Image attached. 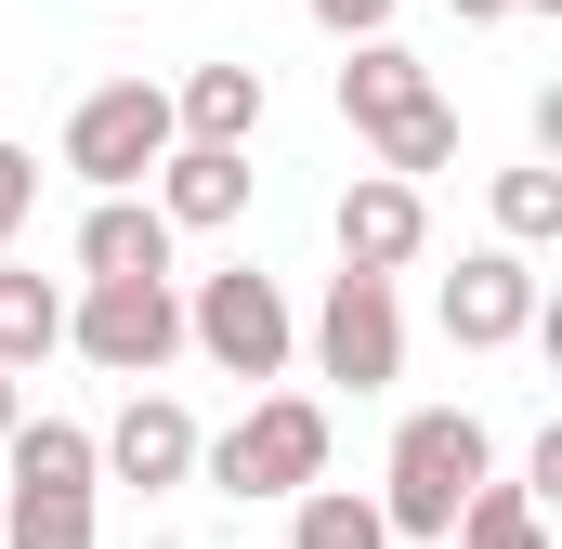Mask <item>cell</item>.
Wrapping results in <instances>:
<instances>
[{"instance_id":"cb8c5ba5","label":"cell","mask_w":562,"mask_h":549,"mask_svg":"<svg viewBox=\"0 0 562 549\" xmlns=\"http://www.w3.org/2000/svg\"><path fill=\"white\" fill-rule=\"evenodd\" d=\"M13 418H26V380H0V445H13Z\"/></svg>"},{"instance_id":"277c9868","label":"cell","mask_w":562,"mask_h":549,"mask_svg":"<svg viewBox=\"0 0 562 549\" xmlns=\"http://www.w3.org/2000/svg\"><path fill=\"white\" fill-rule=\"evenodd\" d=\"M157 157H170V79H92L66 105V170L92 197H144Z\"/></svg>"},{"instance_id":"d4e9b609","label":"cell","mask_w":562,"mask_h":549,"mask_svg":"<svg viewBox=\"0 0 562 549\" xmlns=\"http://www.w3.org/2000/svg\"><path fill=\"white\" fill-rule=\"evenodd\" d=\"M510 13H562V0H510Z\"/></svg>"},{"instance_id":"ffe728a7","label":"cell","mask_w":562,"mask_h":549,"mask_svg":"<svg viewBox=\"0 0 562 549\" xmlns=\"http://www.w3.org/2000/svg\"><path fill=\"white\" fill-rule=\"evenodd\" d=\"M367 157H380V170H393V183H431V170H445V157H458V105H445V92H431L419 119H406V132H380V144H367Z\"/></svg>"},{"instance_id":"7402d4cb","label":"cell","mask_w":562,"mask_h":549,"mask_svg":"<svg viewBox=\"0 0 562 549\" xmlns=\"http://www.w3.org/2000/svg\"><path fill=\"white\" fill-rule=\"evenodd\" d=\"M301 13H314L340 53H353V40H393V0H301Z\"/></svg>"},{"instance_id":"7c38bea8","label":"cell","mask_w":562,"mask_h":549,"mask_svg":"<svg viewBox=\"0 0 562 549\" xmlns=\"http://www.w3.org/2000/svg\"><path fill=\"white\" fill-rule=\"evenodd\" d=\"M170 223L144 210V197H92L79 210V288H144V274H170Z\"/></svg>"},{"instance_id":"8fae6325","label":"cell","mask_w":562,"mask_h":549,"mask_svg":"<svg viewBox=\"0 0 562 549\" xmlns=\"http://www.w3.org/2000/svg\"><path fill=\"white\" fill-rule=\"evenodd\" d=\"M262 119H276L262 66H183V79H170V144H223V157H249Z\"/></svg>"},{"instance_id":"30bf717a","label":"cell","mask_w":562,"mask_h":549,"mask_svg":"<svg viewBox=\"0 0 562 549\" xmlns=\"http://www.w3.org/2000/svg\"><path fill=\"white\" fill-rule=\"evenodd\" d=\"M249 183H262L249 157H223V144H170V157H157V183H144V210H157L170 236H223V223L249 210Z\"/></svg>"},{"instance_id":"ac0fdd59","label":"cell","mask_w":562,"mask_h":549,"mask_svg":"<svg viewBox=\"0 0 562 549\" xmlns=\"http://www.w3.org/2000/svg\"><path fill=\"white\" fill-rule=\"evenodd\" d=\"M445 549H550V511L524 484H471V511L445 524Z\"/></svg>"},{"instance_id":"7a4b0ae2","label":"cell","mask_w":562,"mask_h":549,"mask_svg":"<svg viewBox=\"0 0 562 549\" xmlns=\"http://www.w3.org/2000/svg\"><path fill=\"white\" fill-rule=\"evenodd\" d=\"M196 471H210L236 511L301 497V484H327V406H314V393H249L236 432H210V445H196Z\"/></svg>"},{"instance_id":"6da1fadb","label":"cell","mask_w":562,"mask_h":549,"mask_svg":"<svg viewBox=\"0 0 562 549\" xmlns=\"http://www.w3.org/2000/svg\"><path fill=\"white\" fill-rule=\"evenodd\" d=\"M471 484H497V432L471 406H419L393 432V471H380V537H431L445 549V524L471 511Z\"/></svg>"},{"instance_id":"5bb4252c","label":"cell","mask_w":562,"mask_h":549,"mask_svg":"<svg viewBox=\"0 0 562 549\" xmlns=\"http://www.w3.org/2000/svg\"><path fill=\"white\" fill-rule=\"evenodd\" d=\"M0 471H13V484H53V497H105V471H92V432H79V418H13Z\"/></svg>"},{"instance_id":"e0dca14e","label":"cell","mask_w":562,"mask_h":549,"mask_svg":"<svg viewBox=\"0 0 562 549\" xmlns=\"http://www.w3.org/2000/svg\"><path fill=\"white\" fill-rule=\"evenodd\" d=\"M288 549H393V537H380V497L367 484H301L288 497Z\"/></svg>"},{"instance_id":"ba28073f","label":"cell","mask_w":562,"mask_h":549,"mask_svg":"<svg viewBox=\"0 0 562 549\" xmlns=\"http://www.w3.org/2000/svg\"><path fill=\"white\" fill-rule=\"evenodd\" d=\"M196 445H210V432H196L183 393H132V406L92 432V471L132 484V497H170V484H196Z\"/></svg>"},{"instance_id":"3957f363","label":"cell","mask_w":562,"mask_h":549,"mask_svg":"<svg viewBox=\"0 0 562 549\" xmlns=\"http://www.w3.org/2000/svg\"><path fill=\"white\" fill-rule=\"evenodd\" d=\"M183 354H210L223 380H288V354H301V314H288V288L262 262H223L183 288Z\"/></svg>"},{"instance_id":"5b68a950","label":"cell","mask_w":562,"mask_h":549,"mask_svg":"<svg viewBox=\"0 0 562 549\" xmlns=\"http://www.w3.org/2000/svg\"><path fill=\"white\" fill-rule=\"evenodd\" d=\"M66 354L105 367V380H132V393H157L170 354H183V288H170V274H144V288H79V301H66Z\"/></svg>"},{"instance_id":"2e32d148","label":"cell","mask_w":562,"mask_h":549,"mask_svg":"<svg viewBox=\"0 0 562 549\" xmlns=\"http://www.w3.org/2000/svg\"><path fill=\"white\" fill-rule=\"evenodd\" d=\"M0 549H105L92 497H53V484H0Z\"/></svg>"},{"instance_id":"603a6c76","label":"cell","mask_w":562,"mask_h":549,"mask_svg":"<svg viewBox=\"0 0 562 549\" xmlns=\"http://www.w3.org/2000/svg\"><path fill=\"white\" fill-rule=\"evenodd\" d=\"M445 13H458V26H510V0H445Z\"/></svg>"},{"instance_id":"8992f818","label":"cell","mask_w":562,"mask_h":549,"mask_svg":"<svg viewBox=\"0 0 562 549\" xmlns=\"http://www.w3.org/2000/svg\"><path fill=\"white\" fill-rule=\"evenodd\" d=\"M314 380H340V393H393L406 380V301L380 274H327V301H314Z\"/></svg>"},{"instance_id":"9a60e30c","label":"cell","mask_w":562,"mask_h":549,"mask_svg":"<svg viewBox=\"0 0 562 549\" xmlns=\"http://www.w3.org/2000/svg\"><path fill=\"white\" fill-rule=\"evenodd\" d=\"M40 354H66V288L0 262V380H26Z\"/></svg>"},{"instance_id":"52a82bcc","label":"cell","mask_w":562,"mask_h":549,"mask_svg":"<svg viewBox=\"0 0 562 549\" xmlns=\"http://www.w3.org/2000/svg\"><path fill=\"white\" fill-rule=\"evenodd\" d=\"M445 340L458 354H510V340H537V314H550V288H537V262L524 249H458V274H445Z\"/></svg>"},{"instance_id":"44dd1931","label":"cell","mask_w":562,"mask_h":549,"mask_svg":"<svg viewBox=\"0 0 562 549\" xmlns=\"http://www.w3.org/2000/svg\"><path fill=\"white\" fill-rule=\"evenodd\" d=\"M26 210H40V157L0 132V262H13V236H26Z\"/></svg>"},{"instance_id":"4fadbf2b","label":"cell","mask_w":562,"mask_h":549,"mask_svg":"<svg viewBox=\"0 0 562 549\" xmlns=\"http://www.w3.org/2000/svg\"><path fill=\"white\" fill-rule=\"evenodd\" d=\"M419 105H431V66L406 53V40H353V53H340V119H353V144L406 132Z\"/></svg>"},{"instance_id":"9c48e42d","label":"cell","mask_w":562,"mask_h":549,"mask_svg":"<svg viewBox=\"0 0 562 549\" xmlns=\"http://www.w3.org/2000/svg\"><path fill=\"white\" fill-rule=\"evenodd\" d=\"M327 236H340V274H380V288H393V274L431 249V197L393 183V170H353L340 210H327Z\"/></svg>"},{"instance_id":"d6986e66","label":"cell","mask_w":562,"mask_h":549,"mask_svg":"<svg viewBox=\"0 0 562 549\" xmlns=\"http://www.w3.org/2000/svg\"><path fill=\"white\" fill-rule=\"evenodd\" d=\"M562 236V170H497V249H550Z\"/></svg>"}]
</instances>
